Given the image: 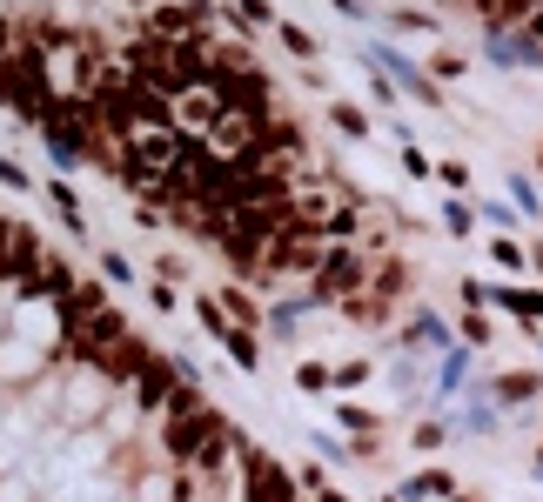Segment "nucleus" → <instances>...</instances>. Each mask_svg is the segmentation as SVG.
Instances as JSON below:
<instances>
[{"label": "nucleus", "instance_id": "f257e3e1", "mask_svg": "<svg viewBox=\"0 0 543 502\" xmlns=\"http://www.w3.org/2000/svg\"><path fill=\"white\" fill-rule=\"evenodd\" d=\"M242 502H302V489L269 449H242Z\"/></svg>", "mask_w": 543, "mask_h": 502}, {"label": "nucleus", "instance_id": "f03ea898", "mask_svg": "<svg viewBox=\"0 0 543 502\" xmlns=\"http://www.w3.org/2000/svg\"><path fill=\"white\" fill-rule=\"evenodd\" d=\"M369 282V268H362L356 248H322V262H316V302H336V295H356V288Z\"/></svg>", "mask_w": 543, "mask_h": 502}, {"label": "nucleus", "instance_id": "7ed1b4c3", "mask_svg": "<svg viewBox=\"0 0 543 502\" xmlns=\"http://www.w3.org/2000/svg\"><path fill=\"white\" fill-rule=\"evenodd\" d=\"M41 375V342H27L21 328L0 335V389H27Z\"/></svg>", "mask_w": 543, "mask_h": 502}, {"label": "nucleus", "instance_id": "20e7f679", "mask_svg": "<svg viewBox=\"0 0 543 502\" xmlns=\"http://www.w3.org/2000/svg\"><path fill=\"white\" fill-rule=\"evenodd\" d=\"M483 47H490V61H497V67H543V41H537V34H503V27H490Z\"/></svg>", "mask_w": 543, "mask_h": 502}, {"label": "nucleus", "instance_id": "39448f33", "mask_svg": "<svg viewBox=\"0 0 543 502\" xmlns=\"http://www.w3.org/2000/svg\"><path fill=\"white\" fill-rule=\"evenodd\" d=\"M369 61L383 67L389 81H403V88L416 94V101H430V108H436V88H430V74H423V67H409V54H396L389 41H376V47H369Z\"/></svg>", "mask_w": 543, "mask_h": 502}, {"label": "nucleus", "instance_id": "423d86ee", "mask_svg": "<svg viewBox=\"0 0 543 502\" xmlns=\"http://www.w3.org/2000/svg\"><path fill=\"white\" fill-rule=\"evenodd\" d=\"M181 496H188V469H181V462L175 469H148V476L135 482V502H181Z\"/></svg>", "mask_w": 543, "mask_h": 502}, {"label": "nucleus", "instance_id": "0eeeda50", "mask_svg": "<svg viewBox=\"0 0 543 502\" xmlns=\"http://www.w3.org/2000/svg\"><path fill=\"white\" fill-rule=\"evenodd\" d=\"M450 482H456V476H443V469H423V476H416V482H403L396 496H403V502H423V496H450Z\"/></svg>", "mask_w": 543, "mask_h": 502}, {"label": "nucleus", "instance_id": "6e6552de", "mask_svg": "<svg viewBox=\"0 0 543 502\" xmlns=\"http://www.w3.org/2000/svg\"><path fill=\"white\" fill-rule=\"evenodd\" d=\"M409 349H450V335H443V322H436V315H423V322L409 328Z\"/></svg>", "mask_w": 543, "mask_h": 502}, {"label": "nucleus", "instance_id": "1a4fd4ad", "mask_svg": "<svg viewBox=\"0 0 543 502\" xmlns=\"http://www.w3.org/2000/svg\"><path fill=\"white\" fill-rule=\"evenodd\" d=\"M443 436H450V422H436V415H430V422H423L409 442H416V456H436V449H443Z\"/></svg>", "mask_w": 543, "mask_h": 502}, {"label": "nucleus", "instance_id": "9d476101", "mask_svg": "<svg viewBox=\"0 0 543 502\" xmlns=\"http://www.w3.org/2000/svg\"><path fill=\"white\" fill-rule=\"evenodd\" d=\"M101 275H108V282H135V262H128L121 248H101Z\"/></svg>", "mask_w": 543, "mask_h": 502}, {"label": "nucleus", "instance_id": "9b49d317", "mask_svg": "<svg viewBox=\"0 0 543 502\" xmlns=\"http://www.w3.org/2000/svg\"><path fill=\"white\" fill-rule=\"evenodd\" d=\"M443 228H450V235H476V215L463 201H443Z\"/></svg>", "mask_w": 543, "mask_h": 502}, {"label": "nucleus", "instance_id": "f8f14e48", "mask_svg": "<svg viewBox=\"0 0 543 502\" xmlns=\"http://www.w3.org/2000/svg\"><path fill=\"white\" fill-rule=\"evenodd\" d=\"M295 389H302V395H322V389H329V369H322V362H302V369H295Z\"/></svg>", "mask_w": 543, "mask_h": 502}, {"label": "nucleus", "instance_id": "ddd939ff", "mask_svg": "<svg viewBox=\"0 0 543 502\" xmlns=\"http://www.w3.org/2000/svg\"><path fill=\"white\" fill-rule=\"evenodd\" d=\"M329 121H336L342 134H356V141H362V134H369V121H362V114L349 108V101H336V108H329Z\"/></svg>", "mask_w": 543, "mask_h": 502}, {"label": "nucleus", "instance_id": "4468645a", "mask_svg": "<svg viewBox=\"0 0 543 502\" xmlns=\"http://www.w3.org/2000/svg\"><path fill=\"white\" fill-rule=\"evenodd\" d=\"M510 195H517V208H523V215H530V221H537V215H543V201H537V188H530V181H523V175H517V181H510Z\"/></svg>", "mask_w": 543, "mask_h": 502}, {"label": "nucleus", "instance_id": "2eb2a0df", "mask_svg": "<svg viewBox=\"0 0 543 502\" xmlns=\"http://www.w3.org/2000/svg\"><path fill=\"white\" fill-rule=\"evenodd\" d=\"M369 375H376V369H369V362H349V369H336V375H329V382H336V389H362Z\"/></svg>", "mask_w": 543, "mask_h": 502}, {"label": "nucleus", "instance_id": "dca6fc26", "mask_svg": "<svg viewBox=\"0 0 543 502\" xmlns=\"http://www.w3.org/2000/svg\"><path fill=\"white\" fill-rule=\"evenodd\" d=\"M275 34H282V41L295 47V54H302V61H309V54H316V41H309V34H302V27H289V21H275Z\"/></svg>", "mask_w": 543, "mask_h": 502}, {"label": "nucleus", "instance_id": "f3484780", "mask_svg": "<svg viewBox=\"0 0 543 502\" xmlns=\"http://www.w3.org/2000/svg\"><path fill=\"white\" fill-rule=\"evenodd\" d=\"M342 429H356V449H369V429H376V422L362 409H342Z\"/></svg>", "mask_w": 543, "mask_h": 502}, {"label": "nucleus", "instance_id": "a211bd4d", "mask_svg": "<svg viewBox=\"0 0 543 502\" xmlns=\"http://www.w3.org/2000/svg\"><path fill=\"white\" fill-rule=\"evenodd\" d=\"M537 389V382H530V375H510V382H497V402H523V395Z\"/></svg>", "mask_w": 543, "mask_h": 502}, {"label": "nucleus", "instance_id": "6ab92c4d", "mask_svg": "<svg viewBox=\"0 0 543 502\" xmlns=\"http://www.w3.org/2000/svg\"><path fill=\"white\" fill-rule=\"evenodd\" d=\"M302 489H309V502H349V496H342V489H329V482H322V476H302Z\"/></svg>", "mask_w": 543, "mask_h": 502}, {"label": "nucleus", "instance_id": "aec40b11", "mask_svg": "<svg viewBox=\"0 0 543 502\" xmlns=\"http://www.w3.org/2000/svg\"><path fill=\"white\" fill-rule=\"evenodd\" d=\"M242 21H255V27H275V7H269V0H242Z\"/></svg>", "mask_w": 543, "mask_h": 502}, {"label": "nucleus", "instance_id": "412c9836", "mask_svg": "<svg viewBox=\"0 0 543 502\" xmlns=\"http://www.w3.org/2000/svg\"><path fill=\"white\" fill-rule=\"evenodd\" d=\"M490 255H497V262H503V268H523V248H517V241H503V235H497V241H490Z\"/></svg>", "mask_w": 543, "mask_h": 502}, {"label": "nucleus", "instance_id": "4be33fe9", "mask_svg": "<svg viewBox=\"0 0 543 502\" xmlns=\"http://www.w3.org/2000/svg\"><path fill=\"white\" fill-rule=\"evenodd\" d=\"M0 181H7V188H21V195H27V188H34V181H27V168H21V161H0Z\"/></svg>", "mask_w": 543, "mask_h": 502}, {"label": "nucleus", "instance_id": "5701e85b", "mask_svg": "<svg viewBox=\"0 0 543 502\" xmlns=\"http://www.w3.org/2000/svg\"><path fill=\"white\" fill-rule=\"evenodd\" d=\"M463 342H470V349H476V342H490V322H483V315H463Z\"/></svg>", "mask_w": 543, "mask_h": 502}, {"label": "nucleus", "instance_id": "b1692460", "mask_svg": "<svg viewBox=\"0 0 543 502\" xmlns=\"http://www.w3.org/2000/svg\"><path fill=\"white\" fill-rule=\"evenodd\" d=\"M483 215L497 221V228H517V221H523V215H517V208H503V201H483Z\"/></svg>", "mask_w": 543, "mask_h": 502}, {"label": "nucleus", "instance_id": "393cba45", "mask_svg": "<svg viewBox=\"0 0 543 502\" xmlns=\"http://www.w3.org/2000/svg\"><path fill=\"white\" fill-rule=\"evenodd\" d=\"M316 456H329V462H342V456H349V449H342V442H336V436H322V429H316Z\"/></svg>", "mask_w": 543, "mask_h": 502}, {"label": "nucleus", "instance_id": "a878e982", "mask_svg": "<svg viewBox=\"0 0 543 502\" xmlns=\"http://www.w3.org/2000/svg\"><path fill=\"white\" fill-rule=\"evenodd\" d=\"M336 14H349V21H369V7H362V0H336Z\"/></svg>", "mask_w": 543, "mask_h": 502}, {"label": "nucleus", "instance_id": "bb28decb", "mask_svg": "<svg viewBox=\"0 0 543 502\" xmlns=\"http://www.w3.org/2000/svg\"><path fill=\"white\" fill-rule=\"evenodd\" d=\"M7 328H14V322H7V308H0V335H7Z\"/></svg>", "mask_w": 543, "mask_h": 502}, {"label": "nucleus", "instance_id": "cd10ccee", "mask_svg": "<svg viewBox=\"0 0 543 502\" xmlns=\"http://www.w3.org/2000/svg\"><path fill=\"white\" fill-rule=\"evenodd\" d=\"M530 262H537V275H543V248H537V255H530Z\"/></svg>", "mask_w": 543, "mask_h": 502}, {"label": "nucleus", "instance_id": "c85d7f7f", "mask_svg": "<svg viewBox=\"0 0 543 502\" xmlns=\"http://www.w3.org/2000/svg\"><path fill=\"white\" fill-rule=\"evenodd\" d=\"M537 476H543V456H537Z\"/></svg>", "mask_w": 543, "mask_h": 502}, {"label": "nucleus", "instance_id": "c756f323", "mask_svg": "<svg viewBox=\"0 0 543 502\" xmlns=\"http://www.w3.org/2000/svg\"><path fill=\"white\" fill-rule=\"evenodd\" d=\"M383 502H403V496H383Z\"/></svg>", "mask_w": 543, "mask_h": 502}]
</instances>
